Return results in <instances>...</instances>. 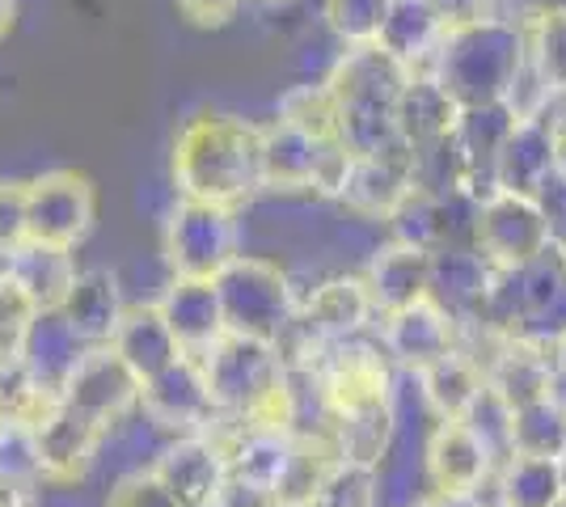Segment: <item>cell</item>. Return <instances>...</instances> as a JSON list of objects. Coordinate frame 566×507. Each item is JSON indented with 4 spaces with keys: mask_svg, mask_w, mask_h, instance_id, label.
<instances>
[{
    "mask_svg": "<svg viewBox=\"0 0 566 507\" xmlns=\"http://www.w3.org/2000/svg\"><path fill=\"white\" fill-rule=\"evenodd\" d=\"M174 182L182 199L241 208L262 191L259 127L237 115H195L174 140Z\"/></svg>",
    "mask_w": 566,
    "mask_h": 507,
    "instance_id": "1",
    "label": "cell"
},
{
    "mask_svg": "<svg viewBox=\"0 0 566 507\" xmlns=\"http://www.w3.org/2000/svg\"><path fill=\"white\" fill-rule=\"evenodd\" d=\"M410 81V68L398 64L377 43L343 47L326 73V89L334 97V140L352 157H373L401 145L394 110H398L401 85Z\"/></svg>",
    "mask_w": 566,
    "mask_h": 507,
    "instance_id": "2",
    "label": "cell"
},
{
    "mask_svg": "<svg viewBox=\"0 0 566 507\" xmlns=\"http://www.w3.org/2000/svg\"><path fill=\"white\" fill-rule=\"evenodd\" d=\"M478 330L516 338L533 347H554L566 335V258L545 250L524 266H495Z\"/></svg>",
    "mask_w": 566,
    "mask_h": 507,
    "instance_id": "3",
    "label": "cell"
},
{
    "mask_svg": "<svg viewBox=\"0 0 566 507\" xmlns=\"http://www.w3.org/2000/svg\"><path fill=\"white\" fill-rule=\"evenodd\" d=\"M520 60H524V25L482 18V22L444 30L427 73L444 85V94L461 110H470V106L503 102Z\"/></svg>",
    "mask_w": 566,
    "mask_h": 507,
    "instance_id": "4",
    "label": "cell"
},
{
    "mask_svg": "<svg viewBox=\"0 0 566 507\" xmlns=\"http://www.w3.org/2000/svg\"><path fill=\"white\" fill-rule=\"evenodd\" d=\"M212 284L224 314V335L275 342L301 305V292L292 288L287 271L259 254H237Z\"/></svg>",
    "mask_w": 566,
    "mask_h": 507,
    "instance_id": "5",
    "label": "cell"
},
{
    "mask_svg": "<svg viewBox=\"0 0 566 507\" xmlns=\"http://www.w3.org/2000/svg\"><path fill=\"white\" fill-rule=\"evenodd\" d=\"M317 398L326 406V419H343V414L377 411L394 402V363L385 360L377 338L359 335L331 342L313 368H308Z\"/></svg>",
    "mask_w": 566,
    "mask_h": 507,
    "instance_id": "6",
    "label": "cell"
},
{
    "mask_svg": "<svg viewBox=\"0 0 566 507\" xmlns=\"http://www.w3.org/2000/svg\"><path fill=\"white\" fill-rule=\"evenodd\" d=\"M241 254L233 208L182 199L166 220V263L174 279H216Z\"/></svg>",
    "mask_w": 566,
    "mask_h": 507,
    "instance_id": "7",
    "label": "cell"
},
{
    "mask_svg": "<svg viewBox=\"0 0 566 507\" xmlns=\"http://www.w3.org/2000/svg\"><path fill=\"white\" fill-rule=\"evenodd\" d=\"M97 199L85 173L72 169H51L25 182V229L30 242L60 245L72 250L76 242H85V233L94 229Z\"/></svg>",
    "mask_w": 566,
    "mask_h": 507,
    "instance_id": "8",
    "label": "cell"
},
{
    "mask_svg": "<svg viewBox=\"0 0 566 507\" xmlns=\"http://www.w3.org/2000/svg\"><path fill=\"white\" fill-rule=\"evenodd\" d=\"M60 402L111 435V427H118L140 406V377L118 360L111 347H85L81 363L72 368L69 385L60 389Z\"/></svg>",
    "mask_w": 566,
    "mask_h": 507,
    "instance_id": "9",
    "label": "cell"
},
{
    "mask_svg": "<svg viewBox=\"0 0 566 507\" xmlns=\"http://www.w3.org/2000/svg\"><path fill=\"white\" fill-rule=\"evenodd\" d=\"M473 250L491 266H524L542 258L549 250L542 212L524 194L491 191L478 199V220H473Z\"/></svg>",
    "mask_w": 566,
    "mask_h": 507,
    "instance_id": "10",
    "label": "cell"
},
{
    "mask_svg": "<svg viewBox=\"0 0 566 507\" xmlns=\"http://www.w3.org/2000/svg\"><path fill=\"white\" fill-rule=\"evenodd\" d=\"M136 411L157 427L161 435H195L212 427V393L199 356H178L161 368L157 377H148L140 385V406Z\"/></svg>",
    "mask_w": 566,
    "mask_h": 507,
    "instance_id": "11",
    "label": "cell"
},
{
    "mask_svg": "<svg viewBox=\"0 0 566 507\" xmlns=\"http://www.w3.org/2000/svg\"><path fill=\"white\" fill-rule=\"evenodd\" d=\"M148 474L166 486L178 507H208L216 504L220 486L229 478V457L212 432L169 435L148 465Z\"/></svg>",
    "mask_w": 566,
    "mask_h": 507,
    "instance_id": "12",
    "label": "cell"
},
{
    "mask_svg": "<svg viewBox=\"0 0 566 507\" xmlns=\"http://www.w3.org/2000/svg\"><path fill=\"white\" fill-rule=\"evenodd\" d=\"M482 377L486 389L495 393L507 411H520L537 398L563 393V377L554 368V356L533 342H516V338H486V356H482Z\"/></svg>",
    "mask_w": 566,
    "mask_h": 507,
    "instance_id": "13",
    "label": "cell"
},
{
    "mask_svg": "<svg viewBox=\"0 0 566 507\" xmlns=\"http://www.w3.org/2000/svg\"><path fill=\"white\" fill-rule=\"evenodd\" d=\"M30 432H34V448H39V461H43L48 486L81 483L97 465V453L106 444V432L85 423L76 411H69L60 398L30 423Z\"/></svg>",
    "mask_w": 566,
    "mask_h": 507,
    "instance_id": "14",
    "label": "cell"
},
{
    "mask_svg": "<svg viewBox=\"0 0 566 507\" xmlns=\"http://www.w3.org/2000/svg\"><path fill=\"white\" fill-rule=\"evenodd\" d=\"M377 347L394 368L415 377V372L431 368L436 360H444L449 351H457L461 330L431 300H419L410 309L377 317Z\"/></svg>",
    "mask_w": 566,
    "mask_h": 507,
    "instance_id": "15",
    "label": "cell"
},
{
    "mask_svg": "<svg viewBox=\"0 0 566 507\" xmlns=\"http://www.w3.org/2000/svg\"><path fill=\"white\" fill-rule=\"evenodd\" d=\"M495 266L486 263L473 245H449L431 250V271H427V300L449 317L457 330H478L486 288H491Z\"/></svg>",
    "mask_w": 566,
    "mask_h": 507,
    "instance_id": "16",
    "label": "cell"
},
{
    "mask_svg": "<svg viewBox=\"0 0 566 507\" xmlns=\"http://www.w3.org/2000/svg\"><path fill=\"white\" fill-rule=\"evenodd\" d=\"M410 194V152L406 145H394L373 157H352L347 178L334 194L338 208H347L355 220H385L398 212Z\"/></svg>",
    "mask_w": 566,
    "mask_h": 507,
    "instance_id": "17",
    "label": "cell"
},
{
    "mask_svg": "<svg viewBox=\"0 0 566 507\" xmlns=\"http://www.w3.org/2000/svg\"><path fill=\"white\" fill-rule=\"evenodd\" d=\"M13 356L25 368V377L48 398H60V389L69 385L72 368L85 356V342L72 335V326L60 317V309H43V314H30L22 321Z\"/></svg>",
    "mask_w": 566,
    "mask_h": 507,
    "instance_id": "18",
    "label": "cell"
},
{
    "mask_svg": "<svg viewBox=\"0 0 566 507\" xmlns=\"http://www.w3.org/2000/svg\"><path fill=\"white\" fill-rule=\"evenodd\" d=\"M296 321L305 326L317 342H343L373 330L377 309L368 300V288L359 275H331L317 288H308L296 305Z\"/></svg>",
    "mask_w": 566,
    "mask_h": 507,
    "instance_id": "19",
    "label": "cell"
},
{
    "mask_svg": "<svg viewBox=\"0 0 566 507\" xmlns=\"http://www.w3.org/2000/svg\"><path fill=\"white\" fill-rule=\"evenodd\" d=\"M427 478L436 490L457 495H482V486L495 478L491 448L465 427V423H436L427 435Z\"/></svg>",
    "mask_w": 566,
    "mask_h": 507,
    "instance_id": "20",
    "label": "cell"
},
{
    "mask_svg": "<svg viewBox=\"0 0 566 507\" xmlns=\"http://www.w3.org/2000/svg\"><path fill=\"white\" fill-rule=\"evenodd\" d=\"M76 271L81 266L72 258V250L43 242H25L9 258H0V275L9 279V288L18 292V300L30 314L60 309L72 288V279H76Z\"/></svg>",
    "mask_w": 566,
    "mask_h": 507,
    "instance_id": "21",
    "label": "cell"
},
{
    "mask_svg": "<svg viewBox=\"0 0 566 507\" xmlns=\"http://www.w3.org/2000/svg\"><path fill=\"white\" fill-rule=\"evenodd\" d=\"M512 110L503 102H491V106H470L461 110L457 123H452V148L461 157V169H465V191L473 199H486L495 191V157L503 140L512 136Z\"/></svg>",
    "mask_w": 566,
    "mask_h": 507,
    "instance_id": "22",
    "label": "cell"
},
{
    "mask_svg": "<svg viewBox=\"0 0 566 507\" xmlns=\"http://www.w3.org/2000/svg\"><path fill=\"white\" fill-rule=\"evenodd\" d=\"M427 271H431L427 250H415L406 242H380L373 250L368 266H364V275H359L377 317L398 314V309H410V305L427 300Z\"/></svg>",
    "mask_w": 566,
    "mask_h": 507,
    "instance_id": "23",
    "label": "cell"
},
{
    "mask_svg": "<svg viewBox=\"0 0 566 507\" xmlns=\"http://www.w3.org/2000/svg\"><path fill=\"white\" fill-rule=\"evenodd\" d=\"M157 314L166 317L169 335L187 356H203L216 338H224V314L212 279H174L157 300Z\"/></svg>",
    "mask_w": 566,
    "mask_h": 507,
    "instance_id": "24",
    "label": "cell"
},
{
    "mask_svg": "<svg viewBox=\"0 0 566 507\" xmlns=\"http://www.w3.org/2000/svg\"><path fill=\"white\" fill-rule=\"evenodd\" d=\"M331 140H313L305 131L287 127V123H266L259 127V173H262V191H313V178H317V161L326 152Z\"/></svg>",
    "mask_w": 566,
    "mask_h": 507,
    "instance_id": "25",
    "label": "cell"
},
{
    "mask_svg": "<svg viewBox=\"0 0 566 507\" xmlns=\"http://www.w3.org/2000/svg\"><path fill=\"white\" fill-rule=\"evenodd\" d=\"M127 309L123 288H118V275L90 266V271H76L69 296L60 305V317L72 326V335L81 338L85 347H106L115 335L118 317Z\"/></svg>",
    "mask_w": 566,
    "mask_h": 507,
    "instance_id": "26",
    "label": "cell"
},
{
    "mask_svg": "<svg viewBox=\"0 0 566 507\" xmlns=\"http://www.w3.org/2000/svg\"><path fill=\"white\" fill-rule=\"evenodd\" d=\"M106 347L140 377V385L148 377H157L161 368H169L178 356H187L178 347V338L169 335L166 317L157 314V305H127Z\"/></svg>",
    "mask_w": 566,
    "mask_h": 507,
    "instance_id": "27",
    "label": "cell"
},
{
    "mask_svg": "<svg viewBox=\"0 0 566 507\" xmlns=\"http://www.w3.org/2000/svg\"><path fill=\"white\" fill-rule=\"evenodd\" d=\"M444 18L436 13L431 0H389V13L380 22L377 47L389 51L398 64H406L410 73H427L431 55L444 39Z\"/></svg>",
    "mask_w": 566,
    "mask_h": 507,
    "instance_id": "28",
    "label": "cell"
},
{
    "mask_svg": "<svg viewBox=\"0 0 566 507\" xmlns=\"http://www.w3.org/2000/svg\"><path fill=\"white\" fill-rule=\"evenodd\" d=\"M549 173H554V136H549V123L545 119L516 123L495 157V191L533 199Z\"/></svg>",
    "mask_w": 566,
    "mask_h": 507,
    "instance_id": "29",
    "label": "cell"
},
{
    "mask_svg": "<svg viewBox=\"0 0 566 507\" xmlns=\"http://www.w3.org/2000/svg\"><path fill=\"white\" fill-rule=\"evenodd\" d=\"M461 115V106L444 94V85L431 73H410L401 85L398 110H394V127L406 148H423L452 136V123Z\"/></svg>",
    "mask_w": 566,
    "mask_h": 507,
    "instance_id": "30",
    "label": "cell"
},
{
    "mask_svg": "<svg viewBox=\"0 0 566 507\" xmlns=\"http://www.w3.org/2000/svg\"><path fill=\"white\" fill-rule=\"evenodd\" d=\"M415 381H419V393H423L427 411L436 414V423H461L478 402V393L486 389L482 363L461 347L449 351L444 360H436L431 368H423V372H415Z\"/></svg>",
    "mask_w": 566,
    "mask_h": 507,
    "instance_id": "31",
    "label": "cell"
},
{
    "mask_svg": "<svg viewBox=\"0 0 566 507\" xmlns=\"http://www.w3.org/2000/svg\"><path fill=\"white\" fill-rule=\"evenodd\" d=\"M334 465H338V453H334V440L326 427L322 432H292V453H287V465L275 483L280 507H313Z\"/></svg>",
    "mask_w": 566,
    "mask_h": 507,
    "instance_id": "32",
    "label": "cell"
},
{
    "mask_svg": "<svg viewBox=\"0 0 566 507\" xmlns=\"http://www.w3.org/2000/svg\"><path fill=\"white\" fill-rule=\"evenodd\" d=\"M566 448V393H549L512 411L507 423V457H549Z\"/></svg>",
    "mask_w": 566,
    "mask_h": 507,
    "instance_id": "33",
    "label": "cell"
},
{
    "mask_svg": "<svg viewBox=\"0 0 566 507\" xmlns=\"http://www.w3.org/2000/svg\"><path fill=\"white\" fill-rule=\"evenodd\" d=\"M326 432L334 440L338 461H355V465L380 469V461L394 448V435H398V411L389 402V406H377V411L343 414V419L326 423Z\"/></svg>",
    "mask_w": 566,
    "mask_h": 507,
    "instance_id": "34",
    "label": "cell"
},
{
    "mask_svg": "<svg viewBox=\"0 0 566 507\" xmlns=\"http://www.w3.org/2000/svg\"><path fill=\"white\" fill-rule=\"evenodd\" d=\"M495 486L503 507H558L563 483H558V461L549 457H503L495 465Z\"/></svg>",
    "mask_w": 566,
    "mask_h": 507,
    "instance_id": "35",
    "label": "cell"
},
{
    "mask_svg": "<svg viewBox=\"0 0 566 507\" xmlns=\"http://www.w3.org/2000/svg\"><path fill=\"white\" fill-rule=\"evenodd\" d=\"M280 123L305 131L313 140H334V97L326 89V81H301L280 97Z\"/></svg>",
    "mask_w": 566,
    "mask_h": 507,
    "instance_id": "36",
    "label": "cell"
},
{
    "mask_svg": "<svg viewBox=\"0 0 566 507\" xmlns=\"http://www.w3.org/2000/svg\"><path fill=\"white\" fill-rule=\"evenodd\" d=\"M385 13H389V0H322V18L343 47L377 43Z\"/></svg>",
    "mask_w": 566,
    "mask_h": 507,
    "instance_id": "37",
    "label": "cell"
},
{
    "mask_svg": "<svg viewBox=\"0 0 566 507\" xmlns=\"http://www.w3.org/2000/svg\"><path fill=\"white\" fill-rule=\"evenodd\" d=\"M524 51L554 94H566V18H528Z\"/></svg>",
    "mask_w": 566,
    "mask_h": 507,
    "instance_id": "38",
    "label": "cell"
},
{
    "mask_svg": "<svg viewBox=\"0 0 566 507\" xmlns=\"http://www.w3.org/2000/svg\"><path fill=\"white\" fill-rule=\"evenodd\" d=\"M313 507H380V469L338 461L317 490Z\"/></svg>",
    "mask_w": 566,
    "mask_h": 507,
    "instance_id": "39",
    "label": "cell"
},
{
    "mask_svg": "<svg viewBox=\"0 0 566 507\" xmlns=\"http://www.w3.org/2000/svg\"><path fill=\"white\" fill-rule=\"evenodd\" d=\"M533 203H537V212H542V224H545V237H549V250H558L566 254V178L554 169L549 178H545L537 194H533Z\"/></svg>",
    "mask_w": 566,
    "mask_h": 507,
    "instance_id": "40",
    "label": "cell"
},
{
    "mask_svg": "<svg viewBox=\"0 0 566 507\" xmlns=\"http://www.w3.org/2000/svg\"><path fill=\"white\" fill-rule=\"evenodd\" d=\"M25 242H30V229H25V182H4L0 178V258H9Z\"/></svg>",
    "mask_w": 566,
    "mask_h": 507,
    "instance_id": "41",
    "label": "cell"
},
{
    "mask_svg": "<svg viewBox=\"0 0 566 507\" xmlns=\"http://www.w3.org/2000/svg\"><path fill=\"white\" fill-rule=\"evenodd\" d=\"M106 507H178L169 499V490L148 469H132V474H123L115 486H111V495H106Z\"/></svg>",
    "mask_w": 566,
    "mask_h": 507,
    "instance_id": "42",
    "label": "cell"
},
{
    "mask_svg": "<svg viewBox=\"0 0 566 507\" xmlns=\"http://www.w3.org/2000/svg\"><path fill=\"white\" fill-rule=\"evenodd\" d=\"M216 507H280V499H275V490L266 483L229 474L224 486H220V495H216Z\"/></svg>",
    "mask_w": 566,
    "mask_h": 507,
    "instance_id": "43",
    "label": "cell"
},
{
    "mask_svg": "<svg viewBox=\"0 0 566 507\" xmlns=\"http://www.w3.org/2000/svg\"><path fill=\"white\" fill-rule=\"evenodd\" d=\"M436 13L444 18V25H470L482 18H495V0H431Z\"/></svg>",
    "mask_w": 566,
    "mask_h": 507,
    "instance_id": "44",
    "label": "cell"
},
{
    "mask_svg": "<svg viewBox=\"0 0 566 507\" xmlns=\"http://www.w3.org/2000/svg\"><path fill=\"white\" fill-rule=\"evenodd\" d=\"M245 0H178V9L187 13L195 25H224L229 18H237Z\"/></svg>",
    "mask_w": 566,
    "mask_h": 507,
    "instance_id": "45",
    "label": "cell"
},
{
    "mask_svg": "<svg viewBox=\"0 0 566 507\" xmlns=\"http://www.w3.org/2000/svg\"><path fill=\"white\" fill-rule=\"evenodd\" d=\"M30 317L22 300H18V292L9 288V279L0 275V338H13L22 330V321Z\"/></svg>",
    "mask_w": 566,
    "mask_h": 507,
    "instance_id": "46",
    "label": "cell"
},
{
    "mask_svg": "<svg viewBox=\"0 0 566 507\" xmlns=\"http://www.w3.org/2000/svg\"><path fill=\"white\" fill-rule=\"evenodd\" d=\"M542 119L549 123V136H554V169L566 178V94L549 102V110H545Z\"/></svg>",
    "mask_w": 566,
    "mask_h": 507,
    "instance_id": "47",
    "label": "cell"
},
{
    "mask_svg": "<svg viewBox=\"0 0 566 507\" xmlns=\"http://www.w3.org/2000/svg\"><path fill=\"white\" fill-rule=\"evenodd\" d=\"M415 507H486V499L482 495H457V490H431Z\"/></svg>",
    "mask_w": 566,
    "mask_h": 507,
    "instance_id": "48",
    "label": "cell"
},
{
    "mask_svg": "<svg viewBox=\"0 0 566 507\" xmlns=\"http://www.w3.org/2000/svg\"><path fill=\"white\" fill-rule=\"evenodd\" d=\"M266 18H287V13H296L305 0H254Z\"/></svg>",
    "mask_w": 566,
    "mask_h": 507,
    "instance_id": "49",
    "label": "cell"
},
{
    "mask_svg": "<svg viewBox=\"0 0 566 507\" xmlns=\"http://www.w3.org/2000/svg\"><path fill=\"white\" fill-rule=\"evenodd\" d=\"M533 18H566V0H528Z\"/></svg>",
    "mask_w": 566,
    "mask_h": 507,
    "instance_id": "50",
    "label": "cell"
},
{
    "mask_svg": "<svg viewBox=\"0 0 566 507\" xmlns=\"http://www.w3.org/2000/svg\"><path fill=\"white\" fill-rule=\"evenodd\" d=\"M13 13H18V0H0V39L9 34V25H13Z\"/></svg>",
    "mask_w": 566,
    "mask_h": 507,
    "instance_id": "51",
    "label": "cell"
},
{
    "mask_svg": "<svg viewBox=\"0 0 566 507\" xmlns=\"http://www.w3.org/2000/svg\"><path fill=\"white\" fill-rule=\"evenodd\" d=\"M549 356H554V368H558V377H563V385H566V335L549 347Z\"/></svg>",
    "mask_w": 566,
    "mask_h": 507,
    "instance_id": "52",
    "label": "cell"
},
{
    "mask_svg": "<svg viewBox=\"0 0 566 507\" xmlns=\"http://www.w3.org/2000/svg\"><path fill=\"white\" fill-rule=\"evenodd\" d=\"M558 483H563V499H566V448L558 453Z\"/></svg>",
    "mask_w": 566,
    "mask_h": 507,
    "instance_id": "53",
    "label": "cell"
},
{
    "mask_svg": "<svg viewBox=\"0 0 566 507\" xmlns=\"http://www.w3.org/2000/svg\"><path fill=\"white\" fill-rule=\"evenodd\" d=\"M558 507H566V499H563V504H558Z\"/></svg>",
    "mask_w": 566,
    "mask_h": 507,
    "instance_id": "54",
    "label": "cell"
},
{
    "mask_svg": "<svg viewBox=\"0 0 566 507\" xmlns=\"http://www.w3.org/2000/svg\"><path fill=\"white\" fill-rule=\"evenodd\" d=\"M208 507H216V504H208Z\"/></svg>",
    "mask_w": 566,
    "mask_h": 507,
    "instance_id": "55",
    "label": "cell"
},
{
    "mask_svg": "<svg viewBox=\"0 0 566 507\" xmlns=\"http://www.w3.org/2000/svg\"><path fill=\"white\" fill-rule=\"evenodd\" d=\"M563 258H566V254H563Z\"/></svg>",
    "mask_w": 566,
    "mask_h": 507,
    "instance_id": "56",
    "label": "cell"
},
{
    "mask_svg": "<svg viewBox=\"0 0 566 507\" xmlns=\"http://www.w3.org/2000/svg\"><path fill=\"white\" fill-rule=\"evenodd\" d=\"M499 507H503V504H499Z\"/></svg>",
    "mask_w": 566,
    "mask_h": 507,
    "instance_id": "57",
    "label": "cell"
}]
</instances>
